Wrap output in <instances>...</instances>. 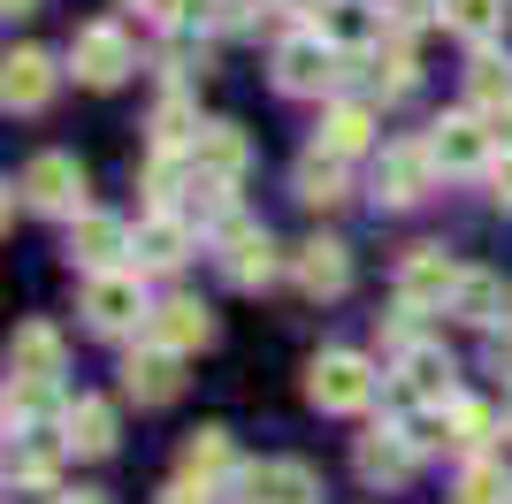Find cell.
I'll list each match as a JSON object with an SVG mask.
<instances>
[{
	"mask_svg": "<svg viewBox=\"0 0 512 504\" xmlns=\"http://www.w3.org/2000/svg\"><path fill=\"white\" fill-rule=\"evenodd\" d=\"M306 398H314L321 413H367V405H375V367H367L360 352H321L314 367H306Z\"/></svg>",
	"mask_w": 512,
	"mask_h": 504,
	"instance_id": "1",
	"label": "cell"
},
{
	"mask_svg": "<svg viewBox=\"0 0 512 504\" xmlns=\"http://www.w3.org/2000/svg\"><path fill=\"white\" fill-rule=\"evenodd\" d=\"M459 275L467 268H459L444 245H413L406 260H398V306H413V314H421V306H451Z\"/></svg>",
	"mask_w": 512,
	"mask_h": 504,
	"instance_id": "2",
	"label": "cell"
},
{
	"mask_svg": "<svg viewBox=\"0 0 512 504\" xmlns=\"http://www.w3.org/2000/svg\"><path fill=\"white\" fill-rule=\"evenodd\" d=\"M69 69H77V84H92V92L123 84V77H130V39H123V23H85V31L69 39Z\"/></svg>",
	"mask_w": 512,
	"mask_h": 504,
	"instance_id": "3",
	"label": "cell"
},
{
	"mask_svg": "<svg viewBox=\"0 0 512 504\" xmlns=\"http://www.w3.org/2000/svg\"><path fill=\"white\" fill-rule=\"evenodd\" d=\"M23 207L31 214H77L85 207V168L69 161V153H39V161L23 168Z\"/></svg>",
	"mask_w": 512,
	"mask_h": 504,
	"instance_id": "4",
	"label": "cell"
},
{
	"mask_svg": "<svg viewBox=\"0 0 512 504\" xmlns=\"http://www.w3.org/2000/svg\"><path fill=\"white\" fill-rule=\"evenodd\" d=\"M490 146H497V130L482 115H444V123L428 130V153H436L444 176H474V168L490 161Z\"/></svg>",
	"mask_w": 512,
	"mask_h": 504,
	"instance_id": "5",
	"label": "cell"
},
{
	"mask_svg": "<svg viewBox=\"0 0 512 504\" xmlns=\"http://www.w3.org/2000/svg\"><path fill=\"white\" fill-rule=\"evenodd\" d=\"M138 314H153V306H146V291H138V275L107 268V275H92V283H85V321H92L100 336H123Z\"/></svg>",
	"mask_w": 512,
	"mask_h": 504,
	"instance_id": "6",
	"label": "cell"
},
{
	"mask_svg": "<svg viewBox=\"0 0 512 504\" xmlns=\"http://www.w3.org/2000/svg\"><path fill=\"white\" fill-rule=\"evenodd\" d=\"M314 31L337 46V54H375L390 23H383V8H375V0H321Z\"/></svg>",
	"mask_w": 512,
	"mask_h": 504,
	"instance_id": "7",
	"label": "cell"
},
{
	"mask_svg": "<svg viewBox=\"0 0 512 504\" xmlns=\"http://www.w3.org/2000/svg\"><path fill=\"white\" fill-rule=\"evenodd\" d=\"M276 84L283 92H329L337 84V46L321 31H299V39L276 46Z\"/></svg>",
	"mask_w": 512,
	"mask_h": 504,
	"instance_id": "8",
	"label": "cell"
},
{
	"mask_svg": "<svg viewBox=\"0 0 512 504\" xmlns=\"http://www.w3.org/2000/svg\"><path fill=\"white\" fill-rule=\"evenodd\" d=\"M428 184H436V153L421 146H390L383 161H375V199L383 207H413V199H428Z\"/></svg>",
	"mask_w": 512,
	"mask_h": 504,
	"instance_id": "9",
	"label": "cell"
},
{
	"mask_svg": "<svg viewBox=\"0 0 512 504\" xmlns=\"http://www.w3.org/2000/svg\"><path fill=\"white\" fill-rule=\"evenodd\" d=\"M54 84H62L54 54H39V46H16V54H8V77H0V92H8V115H46V107H54Z\"/></svg>",
	"mask_w": 512,
	"mask_h": 504,
	"instance_id": "10",
	"label": "cell"
},
{
	"mask_svg": "<svg viewBox=\"0 0 512 504\" xmlns=\"http://www.w3.org/2000/svg\"><path fill=\"white\" fill-rule=\"evenodd\" d=\"M283 252L268 230H253V222H237V230H222V275H230L237 291H260V283H276Z\"/></svg>",
	"mask_w": 512,
	"mask_h": 504,
	"instance_id": "11",
	"label": "cell"
},
{
	"mask_svg": "<svg viewBox=\"0 0 512 504\" xmlns=\"http://www.w3.org/2000/svg\"><path fill=\"white\" fill-rule=\"evenodd\" d=\"M413 459H421V443H413V428H375V436H360V451H352V466H360V482H406Z\"/></svg>",
	"mask_w": 512,
	"mask_h": 504,
	"instance_id": "12",
	"label": "cell"
},
{
	"mask_svg": "<svg viewBox=\"0 0 512 504\" xmlns=\"http://www.w3.org/2000/svg\"><path fill=\"white\" fill-rule=\"evenodd\" d=\"M176 367H184V352H169V344H146V352H130L123 359V390L138 405H169L176 390H184V375H176Z\"/></svg>",
	"mask_w": 512,
	"mask_h": 504,
	"instance_id": "13",
	"label": "cell"
},
{
	"mask_svg": "<svg viewBox=\"0 0 512 504\" xmlns=\"http://www.w3.org/2000/svg\"><path fill=\"white\" fill-rule=\"evenodd\" d=\"M291 275H299L306 298H344V283H352V260H344L337 237H306L299 252H291Z\"/></svg>",
	"mask_w": 512,
	"mask_h": 504,
	"instance_id": "14",
	"label": "cell"
},
{
	"mask_svg": "<svg viewBox=\"0 0 512 504\" xmlns=\"http://www.w3.org/2000/svg\"><path fill=\"white\" fill-rule=\"evenodd\" d=\"M237 489H245V504H314V466L268 459L253 474H237Z\"/></svg>",
	"mask_w": 512,
	"mask_h": 504,
	"instance_id": "15",
	"label": "cell"
},
{
	"mask_svg": "<svg viewBox=\"0 0 512 504\" xmlns=\"http://www.w3.org/2000/svg\"><path fill=\"white\" fill-rule=\"evenodd\" d=\"M8 375L16 382H54L62 375V329H54V321H23L16 344H8Z\"/></svg>",
	"mask_w": 512,
	"mask_h": 504,
	"instance_id": "16",
	"label": "cell"
},
{
	"mask_svg": "<svg viewBox=\"0 0 512 504\" xmlns=\"http://www.w3.org/2000/svg\"><path fill=\"white\" fill-rule=\"evenodd\" d=\"M69 252H77L92 275H107L115 260H123V252H138V237H130L115 214H77V230H69Z\"/></svg>",
	"mask_w": 512,
	"mask_h": 504,
	"instance_id": "17",
	"label": "cell"
},
{
	"mask_svg": "<svg viewBox=\"0 0 512 504\" xmlns=\"http://www.w3.org/2000/svg\"><path fill=\"white\" fill-rule=\"evenodd\" d=\"M69 436L62 428H46V420H23V436L8 443V482H46L54 466H62Z\"/></svg>",
	"mask_w": 512,
	"mask_h": 504,
	"instance_id": "18",
	"label": "cell"
},
{
	"mask_svg": "<svg viewBox=\"0 0 512 504\" xmlns=\"http://www.w3.org/2000/svg\"><path fill=\"white\" fill-rule=\"evenodd\" d=\"M451 352H436V344H413L406 359H398V390H406L413 405H451Z\"/></svg>",
	"mask_w": 512,
	"mask_h": 504,
	"instance_id": "19",
	"label": "cell"
},
{
	"mask_svg": "<svg viewBox=\"0 0 512 504\" xmlns=\"http://www.w3.org/2000/svg\"><path fill=\"white\" fill-rule=\"evenodd\" d=\"M245 161H253V146H245V130L237 123H199V138H192V168L199 176H245Z\"/></svg>",
	"mask_w": 512,
	"mask_h": 504,
	"instance_id": "20",
	"label": "cell"
},
{
	"mask_svg": "<svg viewBox=\"0 0 512 504\" xmlns=\"http://www.w3.org/2000/svg\"><path fill=\"white\" fill-rule=\"evenodd\" d=\"M153 344H169V352H199L214 336V314L199 306V298H169V306H153Z\"/></svg>",
	"mask_w": 512,
	"mask_h": 504,
	"instance_id": "21",
	"label": "cell"
},
{
	"mask_svg": "<svg viewBox=\"0 0 512 504\" xmlns=\"http://www.w3.org/2000/svg\"><path fill=\"white\" fill-rule=\"evenodd\" d=\"M62 436H69V451H85V459H107V451H115V405H107V398H77V405H62Z\"/></svg>",
	"mask_w": 512,
	"mask_h": 504,
	"instance_id": "22",
	"label": "cell"
},
{
	"mask_svg": "<svg viewBox=\"0 0 512 504\" xmlns=\"http://www.w3.org/2000/svg\"><path fill=\"white\" fill-rule=\"evenodd\" d=\"M184 260H192V230H184L176 214H153V222H138V268L169 275V268H184Z\"/></svg>",
	"mask_w": 512,
	"mask_h": 504,
	"instance_id": "23",
	"label": "cell"
},
{
	"mask_svg": "<svg viewBox=\"0 0 512 504\" xmlns=\"http://www.w3.org/2000/svg\"><path fill=\"white\" fill-rule=\"evenodd\" d=\"M451 314L467 321V329H497V321H505V283L482 275V268H467V275H459V291H451Z\"/></svg>",
	"mask_w": 512,
	"mask_h": 504,
	"instance_id": "24",
	"label": "cell"
},
{
	"mask_svg": "<svg viewBox=\"0 0 512 504\" xmlns=\"http://www.w3.org/2000/svg\"><path fill=\"white\" fill-rule=\"evenodd\" d=\"M367 138H375V107L367 100H337L329 115H321V153H367Z\"/></svg>",
	"mask_w": 512,
	"mask_h": 504,
	"instance_id": "25",
	"label": "cell"
},
{
	"mask_svg": "<svg viewBox=\"0 0 512 504\" xmlns=\"http://www.w3.org/2000/svg\"><path fill=\"white\" fill-rule=\"evenodd\" d=\"M444 23L482 54V46H497V31H505V0H444Z\"/></svg>",
	"mask_w": 512,
	"mask_h": 504,
	"instance_id": "26",
	"label": "cell"
},
{
	"mask_svg": "<svg viewBox=\"0 0 512 504\" xmlns=\"http://www.w3.org/2000/svg\"><path fill=\"white\" fill-rule=\"evenodd\" d=\"M184 474H199V482H222V474H237V451L222 428H192L184 436Z\"/></svg>",
	"mask_w": 512,
	"mask_h": 504,
	"instance_id": "27",
	"label": "cell"
},
{
	"mask_svg": "<svg viewBox=\"0 0 512 504\" xmlns=\"http://www.w3.org/2000/svg\"><path fill=\"white\" fill-rule=\"evenodd\" d=\"M413 77H421V62H413V39H406V31H390V39L375 46V84H383V100H406Z\"/></svg>",
	"mask_w": 512,
	"mask_h": 504,
	"instance_id": "28",
	"label": "cell"
},
{
	"mask_svg": "<svg viewBox=\"0 0 512 504\" xmlns=\"http://www.w3.org/2000/svg\"><path fill=\"white\" fill-rule=\"evenodd\" d=\"M467 92H474V107H505V100H512V54L482 46V54H474V69H467Z\"/></svg>",
	"mask_w": 512,
	"mask_h": 504,
	"instance_id": "29",
	"label": "cell"
},
{
	"mask_svg": "<svg viewBox=\"0 0 512 504\" xmlns=\"http://www.w3.org/2000/svg\"><path fill=\"white\" fill-rule=\"evenodd\" d=\"M299 199H306V207H337V199H344V168H337V153H306V161H299Z\"/></svg>",
	"mask_w": 512,
	"mask_h": 504,
	"instance_id": "30",
	"label": "cell"
},
{
	"mask_svg": "<svg viewBox=\"0 0 512 504\" xmlns=\"http://www.w3.org/2000/svg\"><path fill=\"white\" fill-rule=\"evenodd\" d=\"M459 504H512V482L497 459H467V474H459Z\"/></svg>",
	"mask_w": 512,
	"mask_h": 504,
	"instance_id": "31",
	"label": "cell"
},
{
	"mask_svg": "<svg viewBox=\"0 0 512 504\" xmlns=\"http://www.w3.org/2000/svg\"><path fill=\"white\" fill-rule=\"evenodd\" d=\"M192 138H199L192 100H184V92H169V100L153 107V146H192Z\"/></svg>",
	"mask_w": 512,
	"mask_h": 504,
	"instance_id": "32",
	"label": "cell"
},
{
	"mask_svg": "<svg viewBox=\"0 0 512 504\" xmlns=\"http://www.w3.org/2000/svg\"><path fill=\"white\" fill-rule=\"evenodd\" d=\"M161 504H214V482H199V474H176V482L161 489Z\"/></svg>",
	"mask_w": 512,
	"mask_h": 504,
	"instance_id": "33",
	"label": "cell"
},
{
	"mask_svg": "<svg viewBox=\"0 0 512 504\" xmlns=\"http://www.w3.org/2000/svg\"><path fill=\"white\" fill-rule=\"evenodd\" d=\"M130 8H138L146 23H184L192 16V0H130Z\"/></svg>",
	"mask_w": 512,
	"mask_h": 504,
	"instance_id": "34",
	"label": "cell"
},
{
	"mask_svg": "<svg viewBox=\"0 0 512 504\" xmlns=\"http://www.w3.org/2000/svg\"><path fill=\"white\" fill-rule=\"evenodd\" d=\"M490 199H497V207H512V153L490 168Z\"/></svg>",
	"mask_w": 512,
	"mask_h": 504,
	"instance_id": "35",
	"label": "cell"
},
{
	"mask_svg": "<svg viewBox=\"0 0 512 504\" xmlns=\"http://www.w3.org/2000/svg\"><path fill=\"white\" fill-rule=\"evenodd\" d=\"M62 504H107V497H100V489H77V497H62Z\"/></svg>",
	"mask_w": 512,
	"mask_h": 504,
	"instance_id": "36",
	"label": "cell"
},
{
	"mask_svg": "<svg viewBox=\"0 0 512 504\" xmlns=\"http://www.w3.org/2000/svg\"><path fill=\"white\" fill-rule=\"evenodd\" d=\"M23 8H31V0H8V16H23Z\"/></svg>",
	"mask_w": 512,
	"mask_h": 504,
	"instance_id": "37",
	"label": "cell"
},
{
	"mask_svg": "<svg viewBox=\"0 0 512 504\" xmlns=\"http://www.w3.org/2000/svg\"><path fill=\"white\" fill-rule=\"evenodd\" d=\"M505 443H512V413H505Z\"/></svg>",
	"mask_w": 512,
	"mask_h": 504,
	"instance_id": "38",
	"label": "cell"
},
{
	"mask_svg": "<svg viewBox=\"0 0 512 504\" xmlns=\"http://www.w3.org/2000/svg\"><path fill=\"white\" fill-rule=\"evenodd\" d=\"M283 8H306V0H283Z\"/></svg>",
	"mask_w": 512,
	"mask_h": 504,
	"instance_id": "39",
	"label": "cell"
}]
</instances>
